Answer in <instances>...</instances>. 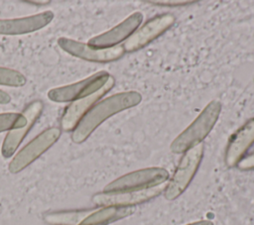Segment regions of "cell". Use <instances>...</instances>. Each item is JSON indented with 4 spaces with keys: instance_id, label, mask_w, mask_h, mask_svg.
Returning <instances> with one entry per match:
<instances>
[{
    "instance_id": "cell-1",
    "label": "cell",
    "mask_w": 254,
    "mask_h": 225,
    "mask_svg": "<svg viewBox=\"0 0 254 225\" xmlns=\"http://www.w3.org/2000/svg\"><path fill=\"white\" fill-rule=\"evenodd\" d=\"M141 101L142 95L135 90L119 92L98 101L81 118L72 131V141L77 144L84 142L105 120L124 110L137 106Z\"/></svg>"
},
{
    "instance_id": "cell-2",
    "label": "cell",
    "mask_w": 254,
    "mask_h": 225,
    "mask_svg": "<svg viewBox=\"0 0 254 225\" xmlns=\"http://www.w3.org/2000/svg\"><path fill=\"white\" fill-rule=\"evenodd\" d=\"M221 109L220 101H210L198 116L174 139L170 145L171 151L175 154H184L190 148L201 144L215 126Z\"/></svg>"
},
{
    "instance_id": "cell-3",
    "label": "cell",
    "mask_w": 254,
    "mask_h": 225,
    "mask_svg": "<svg viewBox=\"0 0 254 225\" xmlns=\"http://www.w3.org/2000/svg\"><path fill=\"white\" fill-rule=\"evenodd\" d=\"M203 151L204 148L201 143L183 154L171 179L165 186L164 196L167 200L177 199L188 188L200 166Z\"/></svg>"
},
{
    "instance_id": "cell-4",
    "label": "cell",
    "mask_w": 254,
    "mask_h": 225,
    "mask_svg": "<svg viewBox=\"0 0 254 225\" xmlns=\"http://www.w3.org/2000/svg\"><path fill=\"white\" fill-rule=\"evenodd\" d=\"M169 177V171L164 168H145L131 171L114 179L105 185L103 192H121L148 189L164 184Z\"/></svg>"
},
{
    "instance_id": "cell-5",
    "label": "cell",
    "mask_w": 254,
    "mask_h": 225,
    "mask_svg": "<svg viewBox=\"0 0 254 225\" xmlns=\"http://www.w3.org/2000/svg\"><path fill=\"white\" fill-rule=\"evenodd\" d=\"M60 136L61 130L58 127H51L42 132L12 159L9 164L10 172L17 173L26 169L48 151L59 140Z\"/></svg>"
},
{
    "instance_id": "cell-6",
    "label": "cell",
    "mask_w": 254,
    "mask_h": 225,
    "mask_svg": "<svg viewBox=\"0 0 254 225\" xmlns=\"http://www.w3.org/2000/svg\"><path fill=\"white\" fill-rule=\"evenodd\" d=\"M111 75L102 70L80 81L53 88L48 92V97L54 102H68L86 97L104 86Z\"/></svg>"
},
{
    "instance_id": "cell-7",
    "label": "cell",
    "mask_w": 254,
    "mask_h": 225,
    "mask_svg": "<svg viewBox=\"0 0 254 225\" xmlns=\"http://www.w3.org/2000/svg\"><path fill=\"white\" fill-rule=\"evenodd\" d=\"M175 22L176 17L172 14H163L150 19L124 42V51L126 53H134L143 49L160 35L168 31Z\"/></svg>"
},
{
    "instance_id": "cell-8",
    "label": "cell",
    "mask_w": 254,
    "mask_h": 225,
    "mask_svg": "<svg viewBox=\"0 0 254 225\" xmlns=\"http://www.w3.org/2000/svg\"><path fill=\"white\" fill-rule=\"evenodd\" d=\"M58 44L67 54L81 59L93 62L114 61L123 56L125 53L123 46L121 45L106 49H96L90 47L88 44H84L67 38H60L58 40Z\"/></svg>"
},
{
    "instance_id": "cell-9",
    "label": "cell",
    "mask_w": 254,
    "mask_h": 225,
    "mask_svg": "<svg viewBox=\"0 0 254 225\" xmlns=\"http://www.w3.org/2000/svg\"><path fill=\"white\" fill-rule=\"evenodd\" d=\"M165 184L155 186L143 190L121 191V192H99L93 195L92 201L98 206H118V207H134L138 204L148 202L162 192H164Z\"/></svg>"
},
{
    "instance_id": "cell-10",
    "label": "cell",
    "mask_w": 254,
    "mask_h": 225,
    "mask_svg": "<svg viewBox=\"0 0 254 225\" xmlns=\"http://www.w3.org/2000/svg\"><path fill=\"white\" fill-rule=\"evenodd\" d=\"M114 83L115 79L111 75L102 88L86 97L72 101L65 108L62 116V129L64 131H73L78 122L81 120V118L90 110L92 106H94L97 103L99 99H101L114 86Z\"/></svg>"
},
{
    "instance_id": "cell-11",
    "label": "cell",
    "mask_w": 254,
    "mask_h": 225,
    "mask_svg": "<svg viewBox=\"0 0 254 225\" xmlns=\"http://www.w3.org/2000/svg\"><path fill=\"white\" fill-rule=\"evenodd\" d=\"M142 21V13L135 12L109 31L91 38L88 41V45L96 49H106L119 46L120 43L126 41L139 28Z\"/></svg>"
},
{
    "instance_id": "cell-12",
    "label": "cell",
    "mask_w": 254,
    "mask_h": 225,
    "mask_svg": "<svg viewBox=\"0 0 254 225\" xmlns=\"http://www.w3.org/2000/svg\"><path fill=\"white\" fill-rule=\"evenodd\" d=\"M254 144V117L243 124L230 137L225 150L224 162L228 168L236 167Z\"/></svg>"
},
{
    "instance_id": "cell-13",
    "label": "cell",
    "mask_w": 254,
    "mask_h": 225,
    "mask_svg": "<svg viewBox=\"0 0 254 225\" xmlns=\"http://www.w3.org/2000/svg\"><path fill=\"white\" fill-rule=\"evenodd\" d=\"M54 18L52 11H45L37 15L16 19L0 20V35H23L46 27Z\"/></svg>"
},
{
    "instance_id": "cell-14",
    "label": "cell",
    "mask_w": 254,
    "mask_h": 225,
    "mask_svg": "<svg viewBox=\"0 0 254 225\" xmlns=\"http://www.w3.org/2000/svg\"><path fill=\"white\" fill-rule=\"evenodd\" d=\"M43 102L40 100H36L30 103L26 107L23 115L27 119V124L20 129L10 130V132L6 135L1 149V154L4 158H10L16 152L17 148L20 146L21 142L23 141L29 130L40 117L43 111Z\"/></svg>"
},
{
    "instance_id": "cell-15",
    "label": "cell",
    "mask_w": 254,
    "mask_h": 225,
    "mask_svg": "<svg viewBox=\"0 0 254 225\" xmlns=\"http://www.w3.org/2000/svg\"><path fill=\"white\" fill-rule=\"evenodd\" d=\"M134 207L102 206L93 209L78 225H109L122 220L134 213Z\"/></svg>"
},
{
    "instance_id": "cell-16",
    "label": "cell",
    "mask_w": 254,
    "mask_h": 225,
    "mask_svg": "<svg viewBox=\"0 0 254 225\" xmlns=\"http://www.w3.org/2000/svg\"><path fill=\"white\" fill-rule=\"evenodd\" d=\"M92 210L82 209L51 212L46 214L44 219L50 225H78Z\"/></svg>"
},
{
    "instance_id": "cell-17",
    "label": "cell",
    "mask_w": 254,
    "mask_h": 225,
    "mask_svg": "<svg viewBox=\"0 0 254 225\" xmlns=\"http://www.w3.org/2000/svg\"><path fill=\"white\" fill-rule=\"evenodd\" d=\"M27 124V119L19 113H1L0 114V133L13 129H20Z\"/></svg>"
},
{
    "instance_id": "cell-18",
    "label": "cell",
    "mask_w": 254,
    "mask_h": 225,
    "mask_svg": "<svg viewBox=\"0 0 254 225\" xmlns=\"http://www.w3.org/2000/svg\"><path fill=\"white\" fill-rule=\"evenodd\" d=\"M25 83L26 77L21 72L7 67H0V85L20 87Z\"/></svg>"
},
{
    "instance_id": "cell-19",
    "label": "cell",
    "mask_w": 254,
    "mask_h": 225,
    "mask_svg": "<svg viewBox=\"0 0 254 225\" xmlns=\"http://www.w3.org/2000/svg\"><path fill=\"white\" fill-rule=\"evenodd\" d=\"M150 4L157 5V6H168V7H174V6H185V5H190L196 3V1H181V0H163V1H147Z\"/></svg>"
},
{
    "instance_id": "cell-20",
    "label": "cell",
    "mask_w": 254,
    "mask_h": 225,
    "mask_svg": "<svg viewBox=\"0 0 254 225\" xmlns=\"http://www.w3.org/2000/svg\"><path fill=\"white\" fill-rule=\"evenodd\" d=\"M241 170H252L254 169V152L246 155L236 166Z\"/></svg>"
},
{
    "instance_id": "cell-21",
    "label": "cell",
    "mask_w": 254,
    "mask_h": 225,
    "mask_svg": "<svg viewBox=\"0 0 254 225\" xmlns=\"http://www.w3.org/2000/svg\"><path fill=\"white\" fill-rule=\"evenodd\" d=\"M11 100V97L8 93L0 89V104H7Z\"/></svg>"
},
{
    "instance_id": "cell-22",
    "label": "cell",
    "mask_w": 254,
    "mask_h": 225,
    "mask_svg": "<svg viewBox=\"0 0 254 225\" xmlns=\"http://www.w3.org/2000/svg\"><path fill=\"white\" fill-rule=\"evenodd\" d=\"M186 225H214L212 221L210 220H199V221H195V222H191Z\"/></svg>"
},
{
    "instance_id": "cell-23",
    "label": "cell",
    "mask_w": 254,
    "mask_h": 225,
    "mask_svg": "<svg viewBox=\"0 0 254 225\" xmlns=\"http://www.w3.org/2000/svg\"><path fill=\"white\" fill-rule=\"evenodd\" d=\"M27 3L30 4H37L38 6H42V5H47L50 3V1H27Z\"/></svg>"
}]
</instances>
